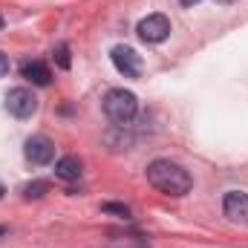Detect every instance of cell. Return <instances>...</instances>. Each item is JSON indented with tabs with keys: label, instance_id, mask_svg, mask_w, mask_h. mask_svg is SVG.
<instances>
[{
	"label": "cell",
	"instance_id": "obj_1",
	"mask_svg": "<svg viewBox=\"0 0 248 248\" xmlns=\"http://www.w3.org/2000/svg\"><path fill=\"white\" fill-rule=\"evenodd\" d=\"M147 182L156 187L159 193L168 196H185L190 190V173L182 165L170 162V159H156L147 165Z\"/></svg>",
	"mask_w": 248,
	"mask_h": 248
},
{
	"label": "cell",
	"instance_id": "obj_2",
	"mask_svg": "<svg viewBox=\"0 0 248 248\" xmlns=\"http://www.w3.org/2000/svg\"><path fill=\"white\" fill-rule=\"evenodd\" d=\"M139 110V101L130 90H110L104 95V116L113 124H127Z\"/></svg>",
	"mask_w": 248,
	"mask_h": 248
},
{
	"label": "cell",
	"instance_id": "obj_3",
	"mask_svg": "<svg viewBox=\"0 0 248 248\" xmlns=\"http://www.w3.org/2000/svg\"><path fill=\"white\" fill-rule=\"evenodd\" d=\"M6 110H9L15 119H29V116H35V110H38V98H35L32 90L15 87V90H9V95H6Z\"/></svg>",
	"mask_w": 248,
	"mask_h": 248
},
{
	"label": "cell",
	"instance_id": "obj_4",
	"mask_svg": "<svg viewBox=\"0 0 248 248\" xmlns=\"http://www.w3.org/2000/svg\"><path fill=\"white\" fill-rule=\"evenodd\" d=\"M139 38L144 44H162L168 35H170V20L165 15H147L141 23H139Z\"/></svg>",
	"mask_w": 248,
	"mask_h": 248
},
{
	"label": "cell",
	"instance_id": "obj_5",
	"mask_svg": "<svg viewBox=\"0 0 248 248\" xmlns=\"http://www.w3.org/2000/svg\"><path fill=\"white\" fill-rule=\"evenodd\" d=\"M23 153H26V159L32 165H49L55 159V144L46 136H32V139H26V150Z\"/></svg>",
	"mask_w": 248,
	"mask_h": 248
},
{
	"label": "cell",
	"instance_id": "obj_6",
	"mask_svg": "<svg viewBox=\"0 0 248 248\" xmlns=\"http://www.w3.org/2000/svg\"><path fill=\"white\" fill-rule=\"evenodd\" d=\"M110 58H113L116 69L122 72L124 78H139V75H141V58L136 55V49H130V46H116V49L110 52Z\"/></svg>",
	"mask_w": 248,
	"mask_h": 248
},
{
	"label": "cell",
	"instance_id": "obj_7",
	"mask_svg": "<svg viewBox=\"0 0 248 248\" xmlns=\"http://www.w3.org/2000/svg\"><path fill=\"white\" fill-rule=\"evenodd\" d=\"M225 217L231 222H240V225H248V193H240V190H231L225 193Z\"/></svg>",
	"mask_w": 248,
	"mask_h": 248
},
{
	"label": "cell",
	"instance_id": "obj_8",
	"mask_svg": "<svg viewBox=\"0 0 248 248\" xmlns=\"http://www.w3.org/2000/svg\"><path fill=\"white\" fill-rule=\"evenodd\" d=\"M20 72H23V78H29L35 87H49V81H52V72H49V66L41 61H26L20 66Z\"/></svg>",
	"mask_w": 248,
	"mask_h": 248
},
{
	"label": "cell",
	"instance_id": "obj_9",
	"mask_svg": "<svg viewBox=\"0 0 248 248\" xmlns=\"http://www.w3.org/2000/svg\"><path fill=\"white\" fill-rule=\"evenodd\" d=\"M55 176H61V179H66V182L78 179V176H81V159H75V156H63V159H58Z\"/></svg>",
	"mask_w": 248,
	"mask_h": 248
},
{
	"label": "cell",
	"instance_id": "obj_10",
	"mask_svg": "<svg viewBox=\"0 0 248 248\" xmlns=\"http://www.w3.org/2000/svg\"><path fill=\"white\" fill-rule=\"evenodd\" d=\"M46 190H49V185H46V182H32V185L23 187V196H26V199H41Z\"/></svg>",
	"mask_w": 248,
	"mask_h": 248
},
{
	"label": "cell",
	"instance_id": "obj_11",
	"mask_svg": "<svg viewBox=\"0 0 248 248\" xmlns=\"http://www.w3.org/2000/svg\"><path fill=\"white\" fill-rule=\"evenodd\" d=\"M52 55H55V63H58L61 69H69V46H66V44H58Z\"/></svg>",
	"mask_w": 248,
	"mask_h": 248
},
{
	"label": "cell",
	"instance_id": "obj_12",
	"mask_svg": "<svg viewBox=\"0 0 248 248\" xmlns=\"http://www.w3.org/2000/svg\"><path fill=\"white\" fill-rule=\"evenodd\" d=\"M104 214H119V217L127 219V217H130V208H127V205H119V202H107V205H104Z\"/></svg>",
	"mask_w": 248,
	"mask_h": 248
},
{
	"label": "cell",
	"instance_id": "obj_13",
	"mask_svg": "<svg viewBox=\"0 0 248 248\" xmlns=\"http://www.w3.org/2000/svg\"><path fill=\"white\" fill-rule=\"evenodd\" d=\"M6 72H9V58L0 52V75H6Z\"/></svg>",
	"mask_w": 248,
	"mask_h": 248
},
{
	"label": "cell",
	"instance_id": "obj_14",
	"mask_svg": "<svg viewBox=\"0 0 248 248\" xmlns=\"http://www.w3.org/2000/svg\"><path fill=\"white\" fill-rule=\"evenodd\" d=\"M182 6H196V3H202V0H179Z\"/></svg>",
	"mask_w": 248,
	"mask_h": 248
},
{
	"label": "cell",
	"instance_id": "obj_15",
	"mask_svg": "<svg viewBox=\"0 0 248 248\" xmlns=\"http://www.w3.org/2000/svg\"><path fill=\"white\" fill-rule=\"evenodd\" d=\"M127 248H147L144 243H127Z\"/></svg>",
	"mask_w": 248,
	"mask_h": 248
},
{
	"label": "cell",
	"instance_id": "obj_16",
	"mask_svg": "<svg viewBox=\"0 0 248 248\" xmlns=\"http://www.w3.org/2000/svg\"><path fill=\"white\" fill-rule=\"evenodd\" d=\"M217 3H222V6H231V3H237V0H217Z\"/></svg>",
	"mask_w": 248,
	"mask_h": 248
},
{
	"label": "cell",
	"instance_id": "obj_17",
	"mask_svg": "<svg viewBox=\"0 0 248 248\" xmlns=\"http://www.w3.org/2000/svg\"><path fill=\"white\" fill-rule=\"evenodd\" d=\"M3 234H6V228H3V225H0V237H3Z\"/></svg>",
	"mask_w": 248,
	"mask_h": 248
},
{
	"label": "cell",
	"instance_id": "obj_18",
	"mask_svg": "<svg viewBox=\"0 0 248 248\" xmlns=\"http://www.w3.org/2000/svg\"><path fill=\"white\" fill-rule=\"evenodd\" d=\"M3 193H6V187H3V185H0V196H3Z\"/></svg>",
	"mask_w": 248,
	"mask_h": 248
},
{
	"label": "cell",
	"instance_id": "obj_19",
	"mask_svg": "<svg viewBox=\"0 0 248 248\" xmlns=\"http://www.w3.org/2000/svg\"><path fill=\"white\" fill-rule=\"evenodd\" d=\"M0 29H3V15H0Z\"/></svg>",
	"mask_w": 248,
	"mask_h": 248
}]
</instances>
